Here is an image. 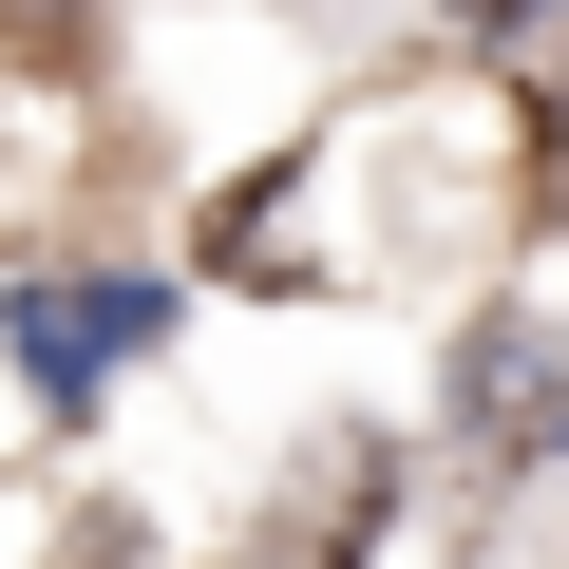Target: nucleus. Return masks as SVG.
I'll return each mask as SVG.
<instances>
[{"mask_svg": "<svg viewBox=\"0 0 569 569\" xmlns=\"http://www.w3.org/2000/svg\"><path fill=\"white\" fill-rule=\"evenodd\" d=\"M380 493H399V456L380 437H323L305 456V512H284V569H361L380 550Z\"/></svg>", "mask_w": 569, "mask_h": 569, "instance_id": "obj_2", "label": "nucleus"}, {"mask_svg": "<svg viewBox=\"0 0 569 569\" xmlns=\"http://www.w3.org/2000/svg\"><path fill=\"white\" fill-rule=\"evenodd\" d=\"M133 323H152V305H133V284H77V305H58V284H39V305H20V361H39L58 399H77V380H96V361H114Z\"/></svg>", "mask_w": 569, "mask_h": 569, "instance_id": "obj_3", "label": "nucleus"}, {"mask_svg": "<svg viewBox=\"0 0 569 569\" xmlns=\"http://www.w3.org/2000/svg\"><path fill=\"white\" fill-rule=\"evenodd\" d=\"M493 20H512V77L569 114V0H493Z\"/></svg>", "mask_w": 569, "mask_h": 569, "instance_id": "obj_4", "label": "nucleus"}, {"mask_svg": "<svg viewBox=\"0 0 569 569\" xmlns=\"http://www.w3.org/2000/svg\"><path fill=\"white\" fill-rule=\"evenodd\" d=\"M456 437H475L493 475H531V456H569V323H531V305H493V323L456 342Z\"/></svg>", "mask_w": 569, "mask_h": 569, "instance_id": "obj_1", "label": "nucleus"}]
</instances>
